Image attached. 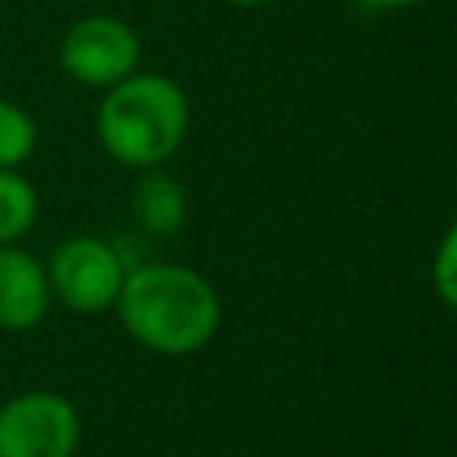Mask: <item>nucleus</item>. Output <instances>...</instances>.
<instances>
[{
    "instance_id": "nucleus-1",
    "label": "nucleus",
    "mask_w": 457,
    "mask_h": 457,
    "mask_svg": "<svg viewBox=\"0 0 457 457\" xmlns=\"http://www.w3.org/2000/svg\"><path fill=\"white\" fill-rule=\"evenodd\" d=\"M121 328L146 350L186 357L211 343L221 321L214 286L189 264L150 261L125 271L118 303Z\"/></svg>"
},
{
    "instance_id": "nucleus-2",
    "label": "nucleus",
    "mask_w": 457,
    "mask_h": 457,
    "mask_svg": "<svg viewBox=\"0 0 457 457\" xmlns=\"http://www.w3.org/2000/svg\"><path fill=\"white\" fill-rule=\"evenodd\" d=\"M189 100L182 86L161 71H132L104 89L96 107V139L121 168H164L186 143Z\"/></svg>"
},
{
    "instance_id": "nucleus-3",
    "label": "nucleus",
    "mask_w": 457,
    "mask_h": 457,
    "mask_svg": "<svg viewBox=\"0 0 457 457\" xmlns=\"http://www.w3.org/2000/svg\"><path fill=\"white\" fill-rule=\"evenodd\" d=\"M129 264L100 236H68L46 257V282L54 303L71 314L114 311Z\"/></svg>"
},
{
    "instance_id": "nucleus-4",
    "label": "nucleus",
    "mask_w": 457,
    "mask_h": 457,
    "mask_svg": "<svg viewBox=\"0 0 457 457\" xmlns=\"http://www.w3.org/2000/svg\"><path fill=\"white\" fill-rule=\"evenodd\" d=\"M79 407L54 389H25L0 403V457H75Z\"/></svg>"
},
{
    "instance_id": "nucleus-5",
    "label": "nucleus",
    "mask_w": 457,
    "mask_h": 457,
    "mask_svg": "<svg viewBox=\"0 0 457 457\" xmlns=\"http://www.w3.org/2000/svg\"><path fill=\"white\" fill-rule=\"evenodd\" d=\"M139 32L114 14H86L71 21L57 43V64L68 79L89 89H111L139 71Z\"/></svg>"
},
{
    "instance_id": "nucleus-6",
    "label": "nucleus",
    "mask_w": 457,
    "mask_h": 457,
    "mask_svg": "<svg viewBox=\"0 0 457 457\" xmlns=\"http://www.w3.org/2000/svg\"><path fill=\"white\" fill-rule=\"evenodd\" d=\"M46 264L18 243L0 246V332H29L50 311Z\"/></svg>"
},
{
    "instance_id": "nucleus-7",
    "label": "nucleus",
    "mask_w": 457,
    "mask_h": 457,
    "mask_svg": "<svg viewBox=\"0 0 457 457\" xmlns=\"http://www.w3.org/2000/svg\"><path fill=\"white\" fill-rule=\"evenodd\" d=\"M129 204H132L136 221H139L150 236H171V232H179V228L186 225V214H189L186 189H182L179 179L168 175L164 168H146V171H139Z\"/></svg>"
},
{
    "instance_id": "nucleus-8",
    "label": "nucleus",
    "mask_w": 457,
    "mask_h": 457,
    "mask_svg": "<svg viewBox=\"0 0 457 457\" xmlns=\"http://www.w3.org/2000/svg\"><path fill=\"white\" fill-rule=\"evenodd\" d=\"M39 218V193L18 168H0V246L18 243Z\"/></svg>"
},
{
    "instance_id": "nucleus-9",
    "label": "nucleus",
    "mask_w": 457,
    "mask_h": 457,
    "mask_svg": "<svg viewBox=\"0 0 457 457\" xmlns=\"http://www.w3.org/2000/svg\"><path fill=\"white\" fill-rule=\"evenodd\" d=\"M36 139H39V129L32 114L21 104L0 96V168H21L32 157Z\"/></svg>"
},
{
    "instance_id": "nucleus-10",
    "label": "nucleus",
    "mask_w": 457,
    "mask_h": 457,
    "mask_svg": "<svg viewBox=\"0 0 457 457\" xmlns=\"http://www.w3.org/2000/svg\"><path fill=\"white\" fill-rule=\"evenodd\" d=\"M432 289L436 296L457 311V221L443 232L439 246H436V257H432Z\"/></svg>"
},
{
    "instance_id": "nucleus-11",
    "label": "nucleus",
    "mask_w": 457,
    "mask_h": 457,
    "mask_svg": "<svg viewBox=\"0 0 457 457\" xmlns=\"http://www.w3.org/2000/svg\"><path fill=\"white\" fill-rule=\"evenodd\" d=\"M425 0H357V7L364 11H403V7H418Z\"/></svg>"
},
{
    "instance_id": "nucleus-12",
    "label": "nucleus",
    "mask_w": 457,
    "mask_h": 457,
    "mask_svg": "<svg viewBox=\"0 0 457 457\" xmlns=\"http://www.w3.org/2000/svg\"><path fill=\"white\" fill-rule=\"evenodd\" d=\"M236 7H261V4H271V0H232Z\"/></svg>"
}]
</instances>
